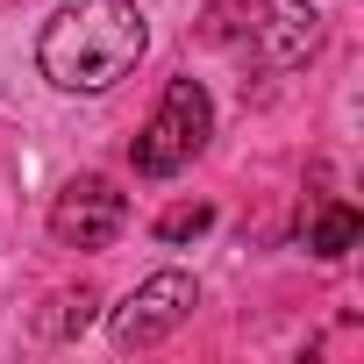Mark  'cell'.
I'll list each match as a JSON object with an SVG mask.
<instances>
[{
  "instance_id": "obj_4",
  "label": "cell",
  "mask_w": 364,
  "mask_h": 364,
  "mask_svg": "<svg viewBox=\"0 0 364 364\" xmlns=\"http://www.w3.org/2000/svg\"><path fill=\"white\" fill-rule=\"evenodd\" d=\"M193 279L186 272H157V279H143L122 307H114V343L122 350H143V343H157V336H171L178 321L193 314Z\"/></svg>"
},
{
  "instance_id": "obj_8",
  "label": "cell",
  "mask_w": 364,
  "mask_h": 364,
  "mask_svg": "<svg viewBox=\"0 0 364 364\" xmlns=\"http://www.w3.org/2000/svg\"><path fill=\"white\" fill-rule=\"evenodd\" d=\"M86 314H93V300L79 293V300H65V314H50L43 328H50V336H72V328H86Z\"/></svg>"
},
{
  "instance_id": "obj_2",
  "label": "cell",
  "mask_w": 364,
  "mask_h": 364,
  "mask_svg": "<svg viewBox=\"0 0 364 364\" xmlns=\"http://www.w3.org/2000/svg\"><path fill=\"white\" fill-rule=\"evenodd\" d=\"M208 129H215L208 86H200V79H171L164 100H157V114L143 122V136H136L129 157H136L143 178H171L178 164H193V157L208 150Z\"/></svg>"
},
{
  "instance_id": "obj_5",
  "label": "cell",
  "mask_w": 364,
  "mask_h": 364,
  "mask_svg": "<svg viewBox=\"0 0 364 364\" xmlns=\"http://www.w3.org/2000/svg\"><path fill=\"white\" fill-rule=\"evenodd\" d=\"M122 222H129V200L107 178H72L58 193V208H50V236L72 243V250H107L122 236Z\"/></svg>"
},
{
  "instance_id": "obj_6",
  "label": "cell",
  "mask_w": 364,
  "mask_h": 364,
  "mask_svg": "<svg viewBox=\"0 0 364 364\" xmlns=\"http://www.w3.org/2000/svg\"><path fill=\"white\" fill-rule=\"evenodd\" d=\"M350 243H357V208H343V200H336V208H321V215H314L307 250H314V257H343Z\"/></svg>"
},
{
  "instance_id": "obj_3",
  "label": "cell",
  "mask_w": 364,
  "mask_h": 364,
  "mask_svg": "<svg viewBox=\"0 0 364 364\" xmlns=\"http://www.w3.org/2000/svg\"><path fill=\"white\" fill-rule=\"evenodd\" d=\"M215 22H236V29L257 43V65H272V72H293V65L314 50L307 0H236V8H215Z\"/></svg>"
},
{
  "instance_id": "obj_1",
  "label": "cell",
  "mask_w": 364,
  "mask_h": 364,
  "mask_svg": "<svg viewBox=\"0 0 364 364\" xmlns=\"http://www.w3.org/2000/svg\"><path fill=\"white\" fill-rule=\"evenodd\" d=\"M136 58H143L136 0H72V8H58L43 22V43H36L43 79L72 86V93H107Z\"/></svg>"
},
{
  "instance_id": "obj_7",
  "label": "cell",
  "mask_w": 364,
  "mask_h": 364,
  "mask_svg": "<svg viewBox=\"0 0 364 364\" xmlns=\"http://www.w3.org/2000/svg\"><path fill=\"white\" fill-rule=\"evenodd\" d=\"M208 229H215V208H208V200L157 215V236H164V243H193V236H208Z\"/></svg>"
}]
</instances>
